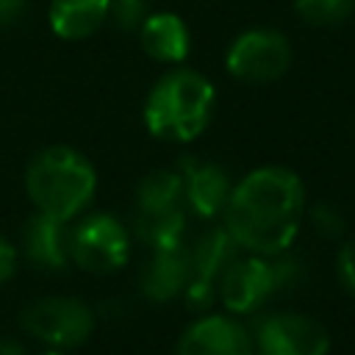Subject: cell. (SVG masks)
I'll return each instance as SVG.
<instances>
[{
	"label": "cell",
	"mask_w": 355,
	"mask_h": 355,
	"mask_svg": "<svg viewBox=\"0 0 355 355\" xmlns=\"http://www.w3.org/2000/svg\"><path fill=\"white\" fill-rule=\"evenodd\" d=\"M0 355H25V344L17 338H3L0 341Z\"/></svg>",
	"instance_id": "obj_23"
},
{
	"label": "cell",
	"mask_w": 355,
	"mask_h": 355,
	"mask_svg": "<svg viewBox=\"0 0 355 355\" xmlns=\"http://www.w3.org/2000/svg\"><path fill=\"white\" fill-rule=\"evenodd\" d=\"M191 275V250L186 241L150 250V258L141 269L139 288L150 302H169L183 297Z\"/></svg>",
	"instance_id": "obj_12"
},
{
	"label": "cell",
	"mask_w": 355,
	"mask_h": 355,
	"mask_svg": "<svg viewBox=\"0 0 355 355\" xmlns=\"http://www.w3.org/2000/svg\"><path fill=\"white\" fill-rule=\"evenodd\" d=\"M17 261H19L17 247L0 233V286H3L6 280L14 277V272H17Z\"/></svg>",
	"instance_id": "obj_21"
},
{
	"label": "cell",
	"mask_w": 355,
	"mask_h": 355,
	"mask_svg": "<svg viewBox=\"0 0 355 355\" xmlns=\"http://www.w3.org/2000/svg\"><path fill=\"white\" fill-rule=\"evenodd\" d=\"M183 180L178 169H153L147 172L133 194V219L172 216L183 214Z\"/></svg>",
	"instance_id": "obj_15"
},
{
	"label": "cell",
	"mask_w": 355,
	"mask_h": 355,
	"mask_svg": "<svg viewBox=\"0 0 355 355\" xmlns=\"http://www.w3.org/2000/svg\"><path fill=\"white\" fill-rule=\"evenodd\" d=\"M97 172L92 161L67 144L39 150L25 169V194L39 214L72 222L92 205Z\"/></svg>",
	"instance_id": "obj_2"
},
{
	"label": "cell",
	"mask_w": 355,
	"mask_h": 355,
	"mask_svg": "<svg viewBox=\"0 0 355 355\" xmlns=\"http://www.w3.org/2000/svg\"><path fill=\"white\" fill-rule=\"evenodd\" d=\"M294 11L313 28H336L355 14V0H294Z\"/></svg>",
	"instance_id": "obj_17"
},
{
	"label": "cell",
	"mask_w": 355,
	"mask_h": 355,
	"mask_svg": "<svg viewBox=\"0 0 355 355\" xmlns=\"http://www.w3.org/2000/svg\"><path fill=\"white\" fill-rule=\"evenodd\" d=\"M305 216V186L288 166H258L233 183L222 225L241 252H286Z\"/></svg>",
	"instance_id": "obj_1"
},
{
	"label": "cell",
	"mask_w": 355,
	"mask_h": 355,
	"mask_svg": "<svg viewBox=\"0 0 355 355\" xmlns=\"http://www.w3.org/2000/svg\"><path fill=\"white\" fill-rule=\"evenodd\" d=\"M42 355H69V352H67V349H53V347H47Z\"/></svg>",
	"instance_id": "obj_24"
},
{
	"label": "cell",
	"mask_w": 355,
	"mask_h": 355,
	"mask_svg": "<svg viewBox=\"0 0 355 355\" xmlns=\"http://www.w3.org/2000/svg\"><path fill=\"white\" fill-rule=\"evenodd\" d=\"M28 0H0V28H11L22 19Z\"/></svg>",
	"instance_id": "obj_22"
},
{
	"label": "cell",
	"mask_w": 355,
	"mask_h": 355,
	"mask_svg": "<svg viewBox=\"0 0 355 355\" xmlns=\"http://www.w3.org/2000/svg\"><path fill=\"white\" fill-rule=\"evenodd\" d=\"M180 180H183V202L202 219L222 216L233 180L230 172L216 164V161H202V158H183L180 161Z\"/></svg>",
	"instance_id": "obj_11"
},
{
	"label": "cell",
	"mask_w": 355,
	"mask_h": 355,
	"mask_svg": "<svg viewBox=\"0 0 355 355\" xmlns=\"http://www.w3.org/2000/svg\"><path fill=\"white\" fill-rule=\"evenodd\" d=\"M225 67L241 83L266 86L288 72L291 44L275 28H250L230 42L225 53Z\"/></svg>",
	"instance_id": "obj_6"
},
{
	"label": "cell",
	"mask_w": 355,
	"mask_h": 355,
	"mask_svg": "<svg viewBox=\"0 0 355 355\" xmlns=\"http://www.w3.org/2000/svg\"><path fill=\"white\" fill-rule=\"evenodd\" d=\"M336 277L338 283L355 297V239L344 241L336 255Z\"/></svg>",
	"instance_id": "obj_20"
},
{
	"label": "cell",
	"mask_w": 355,
	"mask_h": 355,
	"mask_svg": "<svg viewBox=\"0 0 355 355\" xmlns=\"http://www.w3.org/2000/svg\"><path fill=\"white\" fill-rule=\"evenodd\" d=\"M139 42L150 58L161 64H180L189 55L191 33L178 14L155 11V14H147L144 22L139 25Z\"/></svg>",
	"instance_id": "obj_14"
},
{
	"label": "cell",
	"mask_w": 355,
	"mask_h": 355,
	"mask_svg": "<svg viewBox=\"0 0 355 355\" xmlns=\"http://www.w3.org/2000/svg\"><path fill=\"white\" fill-rule=\"evenodd\" d=\"M311 225L324 239H341L347 230V219L333 205H313L311 208Z\"/></svg>",
	"instance_id": "obj_19"
},
{
	"label": "cell",
	"mask_w": 355,
	"mask_h": 355,
	"mask_svg": "<svg viewBox=\"0 0 355 355\" xmlns=\"http://www.w3.org/2000/svg\"><path fill=\"white\" fill-rule=\"evenodd\" d=\"M255 355H327V327L300 311H277L263 316L252 330Z\"/></svg>",
	"instance_id": "obj_7"
},
{
	"label": "cell",
	"mask_w": 355,
	"mask_h": 355,
	"mask_svg": "<svg viewBox=\"0 0 355 355\" xmlns=\"http://www.w3.org/2000/svg\"><path fill=\"white\" fill-rule=\"evenodd\" d=\"M275 291H277V277H275L272 255H252V252L236 255L216 286L225 311L233 316H250L261 311Z\"/></svg>",
	"instance_id": "obj_8"
},
{
	"label": "cell",
	"mask_w": 355,
	"mask_h": 355,
	"mask_svg": "<svg viewBox=\"0 0 355 355\" xmlns=\"http://www.w3.org/2000/svg\"><path fill=\"white\" fill-rule=\"evenodd\" d=\"M47 22L58 39H89L108 22V0H50Z\"/></svg>",
	"instance_id": "obj_16"
},
{
	"label": "cell",
	"mask_w": 355,
	"mask_h": 355,
	"mask_svg": "<svg viewBox=\"0 0 355 355\" xmlns=\"http://www.w3.org/2000/svg\"><path fill=\"white\" fill-rule=\"evenodd\" d=\"M175 355H255L252 330L233 313H202L180 333Z\"/></svg>",
	"instance_id": "obj_10"
},
{
	"label": "cell",
	"mask_w": 355,
	"mask_h": 355,
	"mask_svg": "<svg viewBox=\"0 0 355 355\" xmlns=\"http://www.w3.org/2000/svg\"><path fill=\"white\" fill-rule=\"evenodd\" d=\"M133 233L114 214H80L69 227V261L86 275H111L130 258Z\"/></svg>",
	"instance_id": "obj_4"
},
{
	"label": "cell",
	"mask_w": 355,
	"mask_h": 355,
	"mask_svg": "<svg viewBox=\"0 0 355 355\" xmlns=\"http://www.w3.org/2000/svg\"><path fill=\"white\" fill-rule=\"evenodd\" d=\"M147 17V0H108V19L122 31H139Z\"/></svg>",
	"instance_id": "obj_18"
},
{
	"label": "cell",
	"mask_w": 355,
	"mask_h": 355,
	"mask_svg": "<svg viewBox=\"0 0 355 355\" xmlns=\"http://www.w3.org/2000/svg\"><path fill=\"white\" fill-rule=\"evenodd\" d=\"M216 103L214 83L189 67L164 72L144 100V125L161 141H194L211 122Z\"/></svg>",
	"instance_id": "obj_3"
},
{
	"label": "cell",
	"mask_w": 355,
	"mask_h": 355,
	"mask_svg": "<svg viewBox=\"0 0 355 355\" xmlns=\"http://www.w3.org/2000/svg\"><path fill=\"white\" fill-rule=\"evenodd\" d=\"M22 255L28 263L44 272H61L69 261V222L53 219L47 214H33L22 225Z\"/></svg>",
	"instance_id": "obj_13"
},
{
	"label": "cell",
	"mask_w": 355,
	"mask_h": 355,
	"mask_svg": "<svg viewBox=\"0 0 355 355\" xmlns=\"http://www.w3.org/2000/svg\"><path fill=\"white\" fill-rule=\"evenodd\" d=\"M189 250H191V275H189L183 300H186L189 308L205 311L216 297L219 277L225 275L227 263L241 250L236 247V241L230 239L225 225H214V227L202 230Z\"/></svg>",
	"instance_id": "obj_9"
},
{
	"label": "cell",
	"mask_w": 355,
	"mask_h": 355,
	"mask_svg": "<svg viewBox=\"0 0 355 355\" xmlns=\"http://www.w3.org/2000/svg\"><path fill=\"white\" fill-rule=\"evenodd\" d=\"M19 322H22V330L31 338L42 341L44 347L72 349V347H80L92 336L94 311L78 297L50 294V297H39L31 305H25Z\"/></svg>",
	"instance_id": "obj_5"
}]
</instances>
